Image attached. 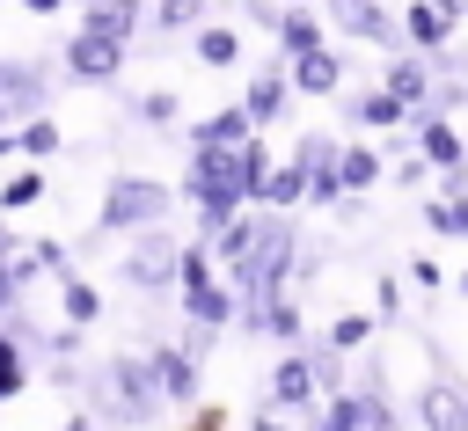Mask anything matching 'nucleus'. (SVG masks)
<instances>
[{
	"instance_id": "nucleus-1",
	"label": "nucleus",
	"mask_w": 468,
	"mask_h": 431,
	"mask_svg": "<svg viewBox=\"0 0 468 431\" xmlns=\"http://www.w3.org/2000/svg\"><path fill=\"white\" fill-rule=\"evenodd\" d=\"M88 394H95V409L102 416H117V424H154L161 416V373H154V358H110V365H95V380H88Z\"/></svg>"
},
{
	"instance_id": "nucleus-2",
	"label": "nucleus",
	"mask_w": 468,
	"mask_h": 431,
	"mask_svg": "<svg viewBox=\"0 0 468 431\" xmlns=\"http://www.w3.org/2000/svg\"><path fill=\"white\" fill-rule=\"evenodd\" d=\"M183 256H190V248H176V234L146 226V241L124 256V285H139V292H161V285H176V278H183Z\"/></svg>"
},
{
	"instance_id": "nucleus-3",
	"label": "nucleus",
	"mask_w": 468,
	"mask_h": 431,
	"mask_svg": "<svg viewBox=\"0 0 468 431\" xmlns=\"http://www.w3.org/2000/svg\"><path fill=\"white\" fill-rule=\"evenodd\" d=\"M161 212H168V190L161 183H139V175L110 183V197H102V226L110 234L117 226H161Z\"/></svg>"
},
{
	"instance_id": "nucleus-4",
	"label": "nucleus",
	"mask_w": 468,
	"mask_h": 431,
	"mask_svg": "<svg viewBox=\"0 0 468 431\" xmlns=\"http://www.w3.org/2000/svg\"><path fill=\"white\" fill-rule=\"evenodd\" d=\"M417 424H424V431H468V387L453 380L446 358H439V373L417 387Z\"/></svg>"
},
{
	"instance_id": "nucleus-5",
	"label": "nucleus",
	"mask_w": 468,
	"mask_h": 431,
	"mask_svg": "<svg viewBox=\"0 0 468 431\" xmlns=\"http://www.w3.org/2000/svg\"><path fill=\"white\" fill-rule=\"evenodd\" d=\"M329 15L351 29V37H366V44H380V51H402L410 44V29L395 22V15H380L373 0H329Z\"/></svg>"
},
{
	"instance_id": "nucleus-6",
	"label": "nucleus",
	"mask_w": 468,
	"mask_h": 431,
	"mask_svg": "<svg viewBox=\"0 0 468 431\" xmlns=\"http://www.w3.org/2000/svg\"><path fill=\"white\" fill-rule=\"evenodd\" d=\"M66 66H73L80 80H110V73L124 66V37H110V29H80L73 51H66Z\"/></svg>"
},
{
	"instance_id": "nucleus-7",
	"label": "nucleus",
	"mask_w": 468,
	"mask_h": 431,
	"mask_svg": "<svg viewBox=\"0 0 468 431\" xmlns=\"http://www.w3.org/2000/svg\"><path fill=\"white\" fill-rule=\"evenodd\" d=\"M37 102H44V73L22 58H0V131L7 117H37Z\"/></svg>"
},
{
	"instance_id": "nucleus-8",
	"label": "nucleus",
	"mask_w": 468,
	"mask_h": 431,
	"mask_svg": "<svg viewBox=\"0 0 468 431\" xmlns=\"http://www.w3.org/2000/svg\"><path fill=\"white\" fill-rule=\"evenodd\" d=\"M453 22H461V0H417V7L402 15L410 44H417V51H431V58L446 51V29H453Z\"/></svg>"
},
{
	"instance_id": "nucleus-9",
	"label": "nucleus",
	"mask_w": 468,
	"mask_h": 431,
	"mask_svg": "<svg viewBox=\"0 0 468 431\" xmlns=\"http://www.w3.org/2000/svg\"><path fill=\"white\" fill-rule=\"evenodd\" d=\"M417 153H424V168H439V175L468 168V146L453 139V124H446V117H424V124H417Z\"/></svg>"
},
{
	"instance_id": "nucleus-10",
	"label": "nucleus",
	"mask_w": 468,
	"mask_h": 431,
	"mask_svg": "<svg viewBox=\"0 0 468 431\" xmlns=\"http://www.w3.org/2000/svg\"><path fill=\"white\" fill-rule=\"evenodd\" d=\"M314 394H322V380H314L307 351H292V358L271 373V402H278V409H300V402H314Z\"/></svg>"
},
{
	"instance_id": "nucleus-11",
	"label": "nucleus",
	"mask_w": 468,
	"mask_h": 431,
	"mask_svg": "<svg viewBox=\"0 0 468 431\" xmlns=\"http://www.w3.org/2000/svg\"><path fill=\"white\" fill-rule=\"evenodd\" d=\"M154 373H161V394L168 402H190L197 394V358L190 351H154Z\"/></svg>"
},
{
	"instance_id": "nucleus-12",
	"label": "nucleus",
	"mask_w": 468,
	"mask_h": 431,
	"mask_svg": "<svg viewBox=\"0 0 468 431\" xmlns=\"http://www.w3.org/2000/svg\"><path fill=\"white\" fill-rule=\"evenodd\" d=\"M336 80H344V66H336L329 51H307V58H292V88H300V95H329Z\"/></svg>"
},
{
	"instance_id": "nucleus-13",
	"label": "nucleus",
	"mask_w": 468,
	"mask_h": 431,
	"mask_svg": "<svg viewBox=\"0 0 468 431\" xmlns=\"http://www.w3.org/2000/svg\"><path fill=\"white\" fill-rule=\"evenodd\" d=\"M241 110H249V124H271V117L285 110V80H278V73H256L249 95H241Z\"/></svg>"
},
{
	"instance_id": "nucleus-14",
	"label": "nucleus",
	"mask_w": 468,
	"mask_h": 431,
	"mask_svg": "<svg viewBox=\"0 0 468 431\" xmlns=\"http://www.w3.org/2000/svg\"><path fill=\"white\" fill-rule=\"evenodd\" d=\"M197 146H249V110H219L197 124Z\"/></svg>"
},
{
	"instance_id": "nucleus-15",
	"label": "nucleus",
	"mask_w": 468,
	"mask_h": 431,
	"mask_svg": "<svg viewBox=\"0 0 468 431\" xmlns=\"http://www.w3.org/2000/svg\"><path fill=\"white\" fill-rule=\"evenodd\" d=\"M424 226L446 234V241H468V197H431L424 205Z\"/></svg>"
},
{
	"instance_id": "nucleus-16",
	"label": "nucleus",
	"mask_w": 468,
	"mask_h": 431,
	"mask_svg": "<svg viewBox=\"0 0 468 431\" xmlns=\"http://www.w3.org/2000/svg\"><path fill=\"white\" fill-rule=\"evenodd\" d=\"M351 117H358V124H402V117H410V102H402V95H388V88H373V95H358V102H351Z\"/></svg>"
},
{
	"instance_id": "nucleus-17",
	"label": "nucleus",
	"mask_w": 468,
	"mask_h": 431,
	"mask_svg": "<svg viewBox=\"0 0 468 431\" xmlns=\"http://www.w3.org/2000/svg\"><path fill=\"white\" fill-rule=\"evenodd\" d=\"M278 37H285V51H292V58H307V51H322V29H314V22L300 15V7H292V15H278Z\"/></svg>"
},
{
	"instance_id": "nucleus-18",
	"label": "nucleus",
	"mask_w": 468,
	"mask_h": 431,
	"mask_svg": "<svg viewBox=\"0 0 468 431\" xmlns=\"http://www.w3.org/2000/svg\"><path fill=\"white\" fill-rule=\"evenodd\" d=\"M314 431H366V409H358V394H329V409L314 416Z\"/></svg>"
},
{
	"instance_id": "nucleus-19",
	"label": "nucleus",
	"mask_w": 468,
	"mask_h": 431,
	"mask_svg": "<svg viewBox=\"0 0 468 431\" xmlns=\"http://www.w3.org/2000/svg\"><path fill=\"white\" fill-rule=\"evenodd\" d=\"M263 197H271V205H300V197H307V168H300V161H292V168H271Z\"/></svg>"
},
{
	"instance_id": "nucleus-20",
	"label": "nucleus",
	"mask_w": 468,
	"mask_h": 431,
	"mask_svg": "<svg viewBox=\"0 0 468 431\" xmlns=\"http://www.w3.org/2000/svg\"><path fill=\"white\" fill-rule=\"evenodd\" d=\"M234 51H241L234 29H197V58H205V66H234Z\"/></svg>"
},
{
	"instance_id": "nucleus-21",
	"label": "nucleus",
	"mask_w": 468,
	"mask_h": 431,
	"mask_svg": "<svg viewBox=\"0 0 468 431\" xmlns=\"http://www.w3.org/2000/svg\"><path fill=\"white\" fill-rule=\"evenodd\" d=\"M336 175H344V190H366V183L380 175V161H373L366 146H344V161H336Z\"/></svg>"
},
{
	"instance_id": "nucleus-22",
	"label": "nucleus",
	"mask_w": 468,
	"mask_h": 431,
	"mask_svg": "<svg viewBox=\"0 0 468 431\" xmlns=\"http://www.w3.org/2000/svg\"><path fill=\"white\" fill-rule=\"evenodd\" d=\"M366 336H373V321H366V314H344V321L329 329V343H336V351H358Z\"/></svg>"
},
{
	"instance_id": "nucleus-23",
	"label": "nucleus",
	"mask_w": 468,
	"mask_h": 431,
	"mask_svg": "<svg viewBox=\"0 0 468 431\" xmlns=\"http://www.w3.org/2000/svg\"><path fill=\"white\" fill-rule=\"evenodd\" d=\"M7 394H22V351L0 336V402H7Z\"/></svg>"
},
{
	"instance_id": "nucleus-24",
	"label": "nucleus",
	"mask_w": 468,
	"mask_h": 431,
	"mask_svg": "<svg viewBox=\"0 0 468 431\" xmlns=\"http://www.w3.org/2000/svg\"><path fill=\"white\" fill-rule=\"evenodd\" d=\"M29 278H37V270H29V263H0V314H7V307H15V292H22V285H29Z\"/></svg>"
},
{
	"instance_id": "nucleus-25",
	"label": "nucleus",
	"mask_w": 468,
	"mask_h": 431,
	"mask_svg": "<svg viewBox=\"0 0 468 431\" xmlns=\"http://www.w3.org/2000/svg\"><path fill=\"white\" fill-rule=\"evenodd\" d=\"M66 314H73V321H95V292H88V285H66Z\"/></svg>"
},
{
	"instance_id": "nucleus-26",
	"label": "nucleus",
	"mask_w": 468,
	"mask_h": 431,
	"mask_svg": "<svg viewBox=\"0 0 468 431\" xmlns=\"http://www.w3.org/2000/svg\"><path fill=\"white\" fill-rule=\"evenodd\" d=\"M154 15H161V22H168V29H183V22H197V0H161V7H154Z\"/></svg>"
},
{
	"instance_id": "nucleus-27",
	"label": "nucleus",
	"mask_w": 468,
	"mask_h": 431,
	"mask_svg": "<svg viewBox=\"0 0 468 431\" xmlns=\"http://www.w3.org/2000/svg\"><path fill=\"white\" fill-rule=\"evenodd\" d=\"M139 117H146V124H168L176 102H168V95H139Z\"/></svg>"
},
{
	"instance_id": "nucleus-28",
	"label": "nucleus",
	"mask_w": 468,
	"mask_h": 431,
	"mask_svg": "<svg viewBox=\"0 0 468 431\" xmlns=\"http://www.w3.org/2000/svg\"><path fill=\"white\" fill-rule=\"evenodd\" d=\"M22 146H29V153H51V146H58V131H51V124H29V131H22Z\"/></svg>"
},
{
	"instance_id": "nucleus-29",
	"label": "nucleus",
	"mask_w": 468,
	"mask_h": 431,
	"mask_svg": "<svg viewBox=\"0 0 468 431\" xmlns=\"http://www.w3.org/2000/svg\"><path fill=\"white\" fill-rule=\"evenodd\" d=\"M249 431H285V424H278V416H256V424H249Z\"/></svg>"
},
{
	"instance_id": "nucleus-30",
	"label": "nucleus",
	"mask_w": 468,
	"mask_h": 431,
	"mask_svg": "<svg viewBox=\"0 0 468 431\" xmlns=\"http://www.w3.org/2000/svg\"><path fill=\"white\" fill-rule=\"evenodd\" d=\"M58 431H88V424H80V416H73V424H58Z\"/></svg>"
},
{
	"instance_id": "nucleus-31",
	"label": "nucleus",
	"mask_w": 468,
	"mask_h": 431,
	"mask_svg": "<svg viewBox=\"0 0 468 431\" xmlns=\"http://www.w3.org/2000/svg\"><path fill=\"white\" fill-rule=\"evenodd\" d=\"M461 292H468V270H461Z\"/></svg>"
}]
</instances>
